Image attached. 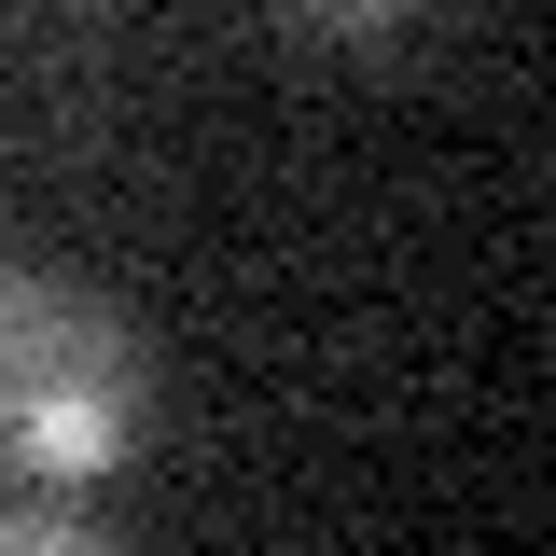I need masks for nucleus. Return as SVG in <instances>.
<instances>
[{"label": "nucleus", "instance_id": "2", "mask_svg": "<svg viewBox=\"0 0 556 556\" xmlns=\"http://www.w3.org/2000/svg\"><path fill=\"white\" fill-rule=\"evenodd\" d=\"M112 529V486H0V556H84Z\"/></svg>", "mask_w": 556, "mask_h": 556}, {"label": "nucleus", "instance_id": "3", "mask_svg": "<svg viewBox=\"0 0 556 556\" xmlns=\"http://www.w3.org/2000/svg\"><path fill=\"white\" fill-rule=\"evenodd\" d=\"M292 14H320V28H404L417 0H292Z\"/></svg>", "mask_w": 556, "mask_h": 556}, {"label": "nucleus", "instance_id": "1", "mask_svg": "<svg viewBox=\"0 0 556 556\" xmlns=\"http://www.w3.org/2000/svg\"><path fill=\"white\" fill-rule=\"evenodd\" d=\"M153 431V362L126 306L56 265H0V486H112Z\"/></svg>", "mask_w": 556, "mask_h": 556}]
</instances>
